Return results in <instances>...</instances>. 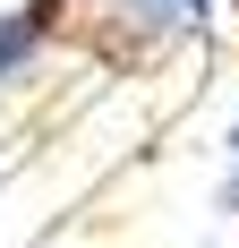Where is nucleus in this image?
Instances as JSON below:
<instances>
[{
  "instance_id": "1",
  "label": "nucleus",
  "mask_w": 239,
  "mask_h": 248,
  "mask_svg": "<svg viewBox=\"0 0 239 248\" xmlns=\"http://www.w3.org/2000/svg\"><path fill=\"white\" fill-rule=\"evenodd\" d=\"M214 9H222V0H86L69 34L94 51V60H111V69H145L154 51L188 43Z\"/></svg>"
},
{
  "instance_id": "2",
  "label": "nucleus",
  "mask_w": 239,
  "mask_h": 248,
  "mask_svg": "<svg viewBox=\"0 0 239 248\" xmlns=\"http://www.w3.org/2000/svg\"><path fill=\"white\" fill-rule=\"evenodd\" d=\"M77 9L86 0H17V9H0V94H17L51 60V43L77 26Z\"/></svg>"
},
{
  "instance_id": "3",
  "label": "nucleus",
  "mask_w": 239,
  "mask_h": 248,
  "mask_svg": "<svg viewBox=\"0 0 239 248\" xmlns=\"http://www.w3.org/2000/svg\"><path fill=\"white\" fill-rule=\"evenodd\" d=\"M222 214H239V120H231V137H222Z\"/></svg>"
}]
</instances>
